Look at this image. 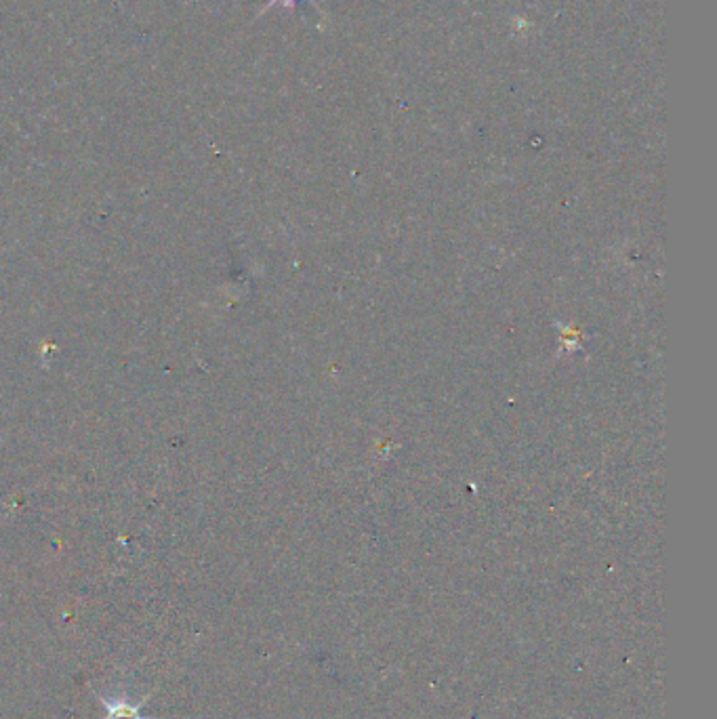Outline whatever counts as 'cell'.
<instances>
[{
  "mask_svg": "<svg viewBox=\"0 0 717 719\" xmlns=\"http://www.w3.org/2000/svg\"><path fill=\"white\" fill-rule=\"evenodd\" d=\"M99 703L106 711L104 719H175V717H154L143 713V705L131 690H112L99 694Z\"/></svg>",
  "mask_w": 717,
  "mask_h": 719,
  "instance_id": "cell-1",
  "label": "cell"
},
{
  "mask_svg": "<svg viewBox=\"0 0 717 719\" xmlns=\"http://www.w3.org/2000/svg\"><path fill=\"white\" fill-rule=\"evenodd\" d=\"M297 3H299V0H268V3H265V5H263V9L259 11V15H257V17H261L263 13H268V11H270L272 7H276V5H280V7H284V9H289V11H293V9L297 7ZM305 3H310V5H312V7H314V9H316V11H318V13L322 15V17H326V15H324V11L320 9V5L316 3V0H305Z\"/></svg>",
  "mask_w": 717,
  "mask_h": 719,
  "instance_id": "cell-2",
  "label": "cell"
}]
</instances>
